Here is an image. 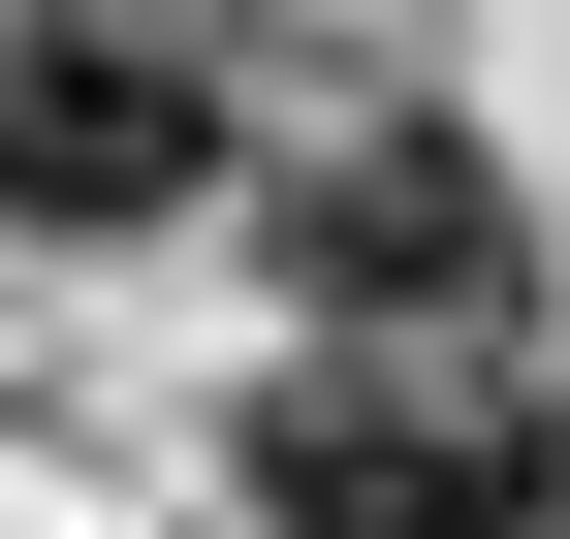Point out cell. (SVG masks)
Listing matches in <instances>:
<instances>
[{
    "label": "cell",
    "instance_id": "1",
    "mask_svg": "<svg viewBox=\"0 0 570 539\" xmlns=\"http://www.w3.org/2000/svg\"><path fill=\"white\" fill-rule=\"evenodd\" d=\"M254 508L285 539H570V413L508 350H348V381H285Z\"/></svg>",
    "mask_w": 570,
    "mask_h": 539
},
{
    "label": "cell",
    "instance_id": "2",
    "mask_svg": "<svg viewBox=\"0 0 570 539\" xmlns=\"http://www.w3.org/2000/svg\"><path fill=\"white\" fill-rule=\"evenodd\" d=\"M285 286H317V350H508L539 317V223L475 127H348L317 190H285Z\"/></svg>",
    "mask_w": 570,
    "mask_h": 539
},
{
    "label": "cell",
    "instance_id": "3",
    "mask_svg": "<svg viewBox=\"0 0 570 539\" xmlns=\"http://www.w3.org/2000/svg\"><path fill=\"white\" fill-rule=\"evenodd\" d=\"M190 190H223L190 32H127V0H0V223H190Z\"/></svg>",
    "mask_w": 570,
    "mask_h": 539
}]
</instances>
